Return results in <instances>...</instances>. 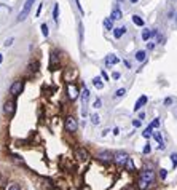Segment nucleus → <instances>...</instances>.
<instances>
[{
  "label": "nucleus",
  "instance_id": "f257e3e1",
  "mask_svg": "<svg viewBox=\"0 0 177 190\" xmlns=\"http://www.w3.org/2000/svg\"><path fill=\"white\" fill-rule=\"evenodd\" d=\"M23 90H24V80H16L10 86V94L13 97H16V96H19L21 93H23Z\"/></svg>",
  "mask_w": 177,
  "mask_h": 190
},
{
  "label": "nucleus",
  "instance_id": "f03ea898",
  "mask_svg": "<svg viewBox=\"0 0 177 190\" xmlns=\"http://www.w3.org/2000/svg\"><path fill=\"white\" fill-rule=\"evenodd\" d=\"M32 3H34V0H26V2H24V6H23V10H21L19 16H18V21H24V19L27 18V15L31 13Z\"/></svg>",
  "mask_w": 177,
  "mask_h": 190
},
{
  "label": "nucleus",
  "instance_id": "7ed1b4c3",
  "mask_svg": "<svg viewBox=\"0 0 177 190\" xmlns=\"http://www.w3.org/2000/svg\"><path fill=\"white\" fill-rule=\"evenodd\" d=\"M128 160H129V155L126 152H117L115 155H113V161H115L118 166H125Z\"/></svg>",
  "mask_w": 177,
  "mask_h": 190
},
{
  "label": "nucleus",
  "instance_id": "20e7f679",
  "mask_svg": "<svg viewBox=\"0 0 177 190\" xmlns=\"http://www.w3.org/2000/svg\"><path fill=\"white\" fill-rule=\"evenodd\" d=\"M59 61H61V56L58 51H51V54H49V69L51 70H56L59 67Z\"/></svg>",
  "mask_w": 177,
  "mask_h": 190
},
{
  "label": "nucleus",
  "instance_id": "39448f33",
  "mask_svg": "<svg viewBox=\"0 0 177 190\" xmlns=\"http://www.w3.org/2000/svg\"><path fill=\"white\" fill-rule=\"evenodd\" d=\"M78 94H80V91H78V88H77V85H74V83H67V96H69V99L75 101L77 97H78Z\"/></svg>",
  "mask_w": 177,
  "mask_h": 190
},
{
  "label": "nucleus",
  "instance_id": "423d86ee",
  "mask_svg": "<svg viewBox=\"0 0 177 190\" xmlns=\"http://www.w3.org/2000/svg\"><path fill=\"white\" fill-rule=\"evenodd\" d=\"M140 179H144V181H147L148 184H153V181H155V173H153V170H150V168H147V170H144L142 173H140Z\"/></svg>",
  "mask_w": 177,
  "mask_h": 190
},
{
  "label": "nucleus",
  "instance_id": "0eeeda50",
  "mask_svg": "<svg viewBox=\"0 0 177 190\" xmlns=\"http://www.w3.org/2000/svg\"><path fill=\"white\" fill-rule=\"evenodd\" d=\"M77 128H78V123H77L75 118H74V117H67V118H66V131L75 133Z\"/></svg>",
  "mask_w": 177,
  "mask_h": 190
},
{
  "label": "nucleus",
  "instance_id": "6e6552de",
  "mask_svg": "<svg viewBox=\"0 0 177 190\" xmlns=\"http://www.w3.org/2000/svg\"><path fill=\"white\" fill-rule=\"evenodd\" d=\"M3 112H5L6 115H10V117L15 115V112H16V104H15V101H6L5 105H3Z\"/></svg>",
  "mask_w": 177,
  "mask_h": 190
},
{
  "label": "nucleus",
  "instance_id": "1a4fd4ad",
  "mask_svg": "<svg viewBox=\"0 0 177 190\" xmlns=\"http://www.w3.org/2000/svg\"><path fill=\"white\" fill-rule=\"evenodd\" d=\"M77 75H78V70H77L75 67H69V69H66V72H64V80L67 83H70Z\"/></svg>",
  "mask_w": 177,
  "mask_h": 190
},
{
  "label": "nucleus",
  "instance_id": "9d476101",
  "mask_svg": "<svg viewBox=\"0 0 177 190\" xmlns=\"http://www.w3.org/2000/svg\"><path fill=\"white\" fill-rule=\"evenodd\" d=\"M97 158L101 160V161H104V163H109V161L113 160V155H112L109 150H102V152L97 153Z\"/></svg>",
  "mask_w": 177,
  "mask_h": 190
},
{
  "label": "nucleus",
  "instance_id": "9b49d317",
  "mask_svg": "<svg viewBox=\"0 0 177 190\" xmlns=\"http://www.w3.org/2000/svg\"><path fill=\"white\" fill-rule=\"evenodd\" d=\"M75 155H77V158H78V160H81V161H86L88 160V152L86 150H85V149H77L75 150Z\"/></svg>",
  "mask_w": 177,
  "mask_h": 190
},
{
  "label": "nucleus",
  "instance_id": "f8f14e48",
  "mask_svg": "<svg viewBox=\"0 0 177 190\" xmlns=\"http://www.w3.org/2000/svg\"><path fill=\"white\" fill-rule=\"evenodd\" d=\"M147 101H148L147 96H140L139 99L136 101V104H134V110H140V107H142V105H145Z\"/></svg>",
  "mask_w": 177,
  "mask_h": 190
},
{
  "label": "nucleus",
  "instance_id": "ddd939ff",
  "mask_svg": "<svg viewBox=\"0 0 177 190\" xmlns=\"http://www.w3.org/2000/svg\"><path fill=\"white\" fill-rule=\"evenodd\" d=\"M118 62H120V59H118V56H115V54H109L107 58H105V64H107V66L118 64Z\"/></svg>",
  "mask_w": 177,
  "mask_h": 190
},
{
  "label": "nucleus",
  "instance_id": "4468645a",
  "mask_svg": "<svg viewBox=\"0 0 177 190\" xmlns=\"http://www.w3.org/2000/svg\"><path fill=\"white\" fill-rule=\"evenodd\" d=\"M153 137L157 139V142L160 144V145H158V149H160V150L164 149V144H163V137H161V134H160V131H155V133H153Z\"/></svg>",
  "mask_w": 177,
  "mask_h": 190
},
{
  "label": "nucleus",
  "instance_id": "2eb2a0df",
  "mask_svg": "<svg viewBox=\"0 0 177 190\" xmlns=\"http://www.w3.org/2000/svg\"><path fill=\"white\" fill-rule=\"evenodd\" d=\"M125 32H126V27H125V26H123V27H115V29H113V37L120 38Z\"/></svg>",
  "mask_w": 177,
  "mask_h": 190
},
{
  "label": "nucleus",
  "instance_id": "dca6fc26",
  "mask_svg": "<svg viewBox=\"0 0 177 190\" xmlns=\"http://www.w3.org/2000/svg\"><path fill=\"white\" fill-rule=\"evenodd\" d=\"M104 27H105L107 31L115 29V27H113V19H112V18H105V19H104Z\"/></svg>",
  "mask_w": 177,
  "mask_h": 190
},
{
  "label": "nucleus",
  "instance_id": "f3484780",
  "mask_svg": "<svg viewBox=\"0 0 177 190\" xmlns=\"http://www.w3.org/2000/svg\"><path fill=\"white\" fill-rule=\"evenodd\" d=\"M110 18H112L113 21H117V19H121V10H120V8H115V10L112 11Z\"/></svg>",
  "mask_w": 177,
  "mask_h": 190
},
{
  "label": "nucleus",
  "instance_id": "a211bd4d",
  "mask_svg": "<svg viewBox=\"0 0 177 190\" xmlns=\"http://www.w3.org/2000/svg\"><path fill=\"white\" fill-rule=\"evenodd\" d=\"M53 19H54V23H59V5L58 3L53 8Z\"/></svg>",
  "mask_w": 177,
  "mask_h": 190
},
{
  "label": "nucleus",
  "instance_id": "6ab92c4d",
  "mask_svg": "<svg viewBox=\"0 0 177 190\" xmlns=\"http://www.w3.org/2000/svg\"><path fill=\"white\" fill-rule=\"evenodd\" d=\"M93 85H94L97 90H102V88H104V82L99 79V77H94V79H93Z\"/></svg>",
  "mask_w": 177,
  "mask_h": 190
},
{
  "label": "nucleus",
  "instance_id": "aec40b11",
  "mask_svg": "<svg viewBox=\"0 0 177 190\" xmlns=\"http://www.w3.org/2000/svg\"><path fill=\"white\" fill-rule=\"evenodd\" d=\"M145 58H147V53H145L144 50H139V51L136 53V59H137V61L144 62V61H145Z\"/></svg>",
  "mask_w": 177,
  "mask_h": 190
},
{
  "label": "nucleus",
  "instance_id": "412c9836",
  "mask_svg": "<svg viewBox=\"0 0 177 190\" xmlns=\"http://www.w3.org/2000/svg\"><path fill=\"white\" fill-rule=\"evenodd\" d=\"M132 23L136 24V26H139V27H142L144 26V19L140 18V16H137V15H134L132 16Z\"/></svg>",
  "mask_w": 177,
  "mask_h": 190
},
{
  "label": "nucleus",
  "instance_id": "4be33fe9",
  "mask_svg": "<svg viewBox=\"0 0 177 190\" xmlns=\"http://www.w3.org/2000/svg\"><path fill=\"white\" fill-rule=\"evenodd\" d=\"M88 97H89V90H88L86 86H85V88H83V91H81V99H83V104H86Z\"/></svg>",
  "mask_w": 177,
  "mask_h": 190
},
{
  "label": "nucleus",
  "instance_id": "5701e85b",
  "mask_svg": "<svg viewBox=\"0 0 177 190\" xmlns=\"http://www.w3.org/2000/svg\"><path fill=\"white\" fill-rule=\"evenodd\" d=\"M148 185H150V184H148V182H147V181H144V179H140V177H139V182H137V187H139L140 190H145V188H147Z\"/></svg>",
  "mask_w": 177,
  "mask_h": 190
},
{
  "label": "nucleus",
  "instance_id": "b1692460",
  "mask_svg": "<svg viewBox=\"0 0 177 190\" xmlns=\"http://www.w3.org/2000/svg\"><path fill=\"white\" fill-rule=\"evenodd\" d=\"M152 134H153V126L150 125V126H148V128H147V130H145V131L142 133V136H144L145 139H148V137H150Z\"/></svg>",
  "mask_w": 177,
  "mask_h": 190
},
{
  "label": "nucleus",
  "instance_id": "393cba45",
  "mask_svg": "<svg viewBox=\"0 0 177 190\" xmlns=\"http://www.w3.org/2000/svg\"><path fill=\"white\" fill-rule=\"evenodd\" d=\"M150 37H152V31H148V29H144V31H142V40L148 42V40H150Z\"/></svg>",
  "mask_w": 177,
  "mask_h": 190
},
{
  "label": "nucleus",
  "instance_id": "a878e982",
  "mask_svg": "<svg viewBox=\"0 0 177 190\" xmlns=\"http://www.w3.org/2000/svg\"><path fill=\"white\" fill-rule=\"evenodd\" d=\"M125 166H126V170H128V171H134V163H132V160H131V158L126 161V165H125Z\"/></svg>",
  "mask_w": 177,
  "mask_h": 190
},
{
  "label": "nucleus",
  "instance_id": "bb28decb",
  "mask_svg": "<svg viewBox=\"0 0 177 190\" xmlns=\"http://www.w3.org/2000/svg\"><path fill=\"white\" fill-rule=\"evenodd\" d=\"M42 34H43V37H48L49 35V29L46 24H42Z\"/></svg>",
  "mask_w": 177,
  "mask_h": 190
},
{
  "label": "nucleus",
  "instance_id": "cd10ccee",
  "mask_svg": "<svg viewBox=\"0 0 177 190\" xmlns=\"http://www.w3.org/2000/svg\"><path fill=\"white\" fill-rule=\"evenodd\" d=\"M29 70H31V72H32V70H34V72H37V70H38V62H31Z\"/></svg>",
  "mask_w": 177,
  "mask_h": 190
},
{
  "label": "nucleus",
  "instance_id": "c85d7f7f",
  "mask_svg": "<svg viewBox=\"0 0 177 190\" xmlns=\"http://www.w3.org/2000/svg\"><path fill=\"white\" fill-rule=\"evenodd\" d=\"M125 94H126V90H125V88H120V90H117L115 97H121V96H125Z\"/></svg>",
  "mask_w": 177,
  "mask_h": 190
},
{
  "label": "nucleus",
  "instance_id": "c756f323",
  "mask_svg": "<svg viewBox=\"0 0 177 190\" xmlns=\"http://www.w3.org/2000/svg\"><path fill=\"white\" fill-rule=\"evenodd\" d=\"M171 160H172V166L175 168V166H177V153H172V155H171Z\"/></svg>",
  "mask_w": 177,
  "mask_h": 190
},
{
  "label": "nucleus",
  "instance_id": "7c9ffc66",
  "mask_svg": "<svg viewBox=\"0 0 177 190\" xmlns=\"http://www.w3.org/2000/svg\"><path fill=\"white\" fill-rule=\"evenodd\" d=\"M91 122H93L94 125H97V123H99V115H96V114L91 115Z\"/></svg>",
  "mask_w": 177,
  "mask_h": 190
},
{
  "label": "nucleus",
  "instance_id": "2f4dec72",
  "mask_svg": "<svg viewBox=\"0 0 177 190\" xmlns=\"http://www.w3.org/2000/svg\"><path fill=\"white\" fill-rule=\"evenodd\" d=\"M150 125L153 126V128H158V126H160V118H155V120H153Z\"/></svg>",
  "mask_w": 177,
  "mask_h": 190
},
{
  "label": "nucleus",
  "instance_id": "473e14b6",
  "mask_svg": "<svg viewBox=\"0 0 177 190\" xmlns=\"http://www.w3.org/2000/svg\"><path fill=\"white\" fill-rule=\"evenodd\" d=\"M13 42H15V38H13V37H10V38H6V40H5V46H10V45L13 43Z\"/></svg>",
  "mask_w": 177,
  "mask_h": 190
},
{
  "label": "nucleus",
  "instance_id": "72a5a7b5",
  "mask_svg": "<svg viewBox=\"0 0 177 190\" xmlns=\"http://www.w3.org/2000/svg\"><path fill=\"white\" fill-rule=\"evenodd\" d=\"M101 104H102V101H101V99H96V101H94V104H93V107L99 109V107H101Z\"/></svg>",
  "mask_w": 177,
  "mask_h": 190
},
{
  "label": "nucleus",
  "instance_id": "f704fd0d",
  "mask_svg": "<svg viewBox=\"0 0 177 190\" xmlns=\"http://www.w3.org/2000/svg\"><path fill=\"white\" fill-rule=\"evenodd\" d=\"M75 3H77V8H78V10H80V13L83 15L85 11H83V8H81V3H80V0H75Z\"/></svg>",
  "mask_w": 177,
  "mask_h": 190
},
{
  "label": "nucleus",
  "instance_id": "c9c22d12",
  "mask_svg": "<svg viewBox=\"0 0 177 190\" xmlns=\"http://www.w3.org/2000/svg\"><path fill=\"white\" fill-rule=\"evenodd\" d=\"M42 8H43V3H40V5H38V8H37V13H35V16H40V13H42Z\"/></svg>",
  "mask_w": 177,
  "mask_h": 190
},
{
  "label": "nucleus",
  "instance_id": "e433bc0d",
  "mask_svg": "<svg viewBox=\"0 0 177 190\" xmlns=\"http://www.w3.org/2000/svg\"><path fill=\"white\" fill-rule=\"evenodd\" d=\"M166 174H168L166 170H161V171H160V177H161V179H166Z\"/></svg>",
  "mask_w": 177,
  "mask_h": 190
},
{
  "label": "nucleus",
  "instance_id": "4c0bfd02",
  "mask_svg": "<svg viewBox=\"0 0 177 190\" xmlns=\"http://www.w3.org/2000/svg\"><path fill=\"white\" fill-rule=\"evenodd\" d=\"M150 150H152V149H150V145H148V144H147V145L144 147V153H145V155H147V153H150Z\"/></svg>",
  "mask_w": 177,
  "mask_h": 190
},
{
  "label": "nucleus",
  "instance_id": "58836bf2",
  "mask_svg": "<svg viewBox=\"0 0 177 190\" xmlns=\"http://www.w3.org/2000/svg\"><path fill=\"white\" fill-rule=\"evenodd\" d=\"M172 104V99H171V97H166V99H164V105H171Z\"/></svg>",
  "mask_w": 177,
  "mask_h": 190
},
{
  "label": "nucleus",
  "instance_id": "ea45409f",
  "mask_svg": "<svg viewBox=\"0 0 177 190\" xmlns=\"http://www.w3.org/2000/svg\"><path fill=\"white\" fill-rule=\"evenodd\" d=\"M140 122H142V120H134V122H132V126H136V128H137V126H140Z\"/></svg>",
  "mask_w": 177,
  "mask_h": 190
},
{
  "label": "nucleus",
  "instance_id": "a19ab883",
  "mask_svg": "<svg viewBox=\"0 0 177 190\" xmlns=\"http://www.w3.org/2000/svg\"><path fill=\"white\" fill-rule=\"evenodd\" d=\"M101 75H102V79H104V80H109V75H107V74H105V72H104V70H102V74H101Z\"/></svg>",
  "mask_w": 177,
  "mask_h": 190
},
{
  "label": "nucleus",
  "instance_id": "79ce46f5",
  "mask_svg": "<svg viewBox=\"0 0 177 190\" xmlns=\"http://www.w3.org/2000/svg\"><path fill=\"white\" fill-rule=\"evenodd\" d=\"M8 190H21V188H19V187H18V185L15 184V185H11V187H10Z\"/></svg>",
  "mask_w": 177,
  "mask_h": 190
},
{
  "label": "nucleus",
  "instance_id": "37998d69",
  "mask_svg": "<svg viewBox=\"0 0 177 190\" xmlns=\"http://www.w3.org/2000/svg\"><path fill=\"white\" fill-rule=\"evenodd\" d=\"M144 118H145V114H144V112H140V114H139V120H144Z\"/></svg>",
  "mask_w": 177,
  "mask_h": 190
},
{
  "label": "nucleus",
  "instance_id": "c03bdc74",
  "mask_svg": "<svg viewBox=\"0 0 177 190\" xmlns=\"http://www.w3.org/2000/svg\"><path fill=\"white\" fill-rule=\"evenodd\" d=\"M112 77L117 80V79H120V74H118V72H113V75H112Z\"/></svg>",
  "mask_w": 177,
  "mask_h": 190
},
{
  "label": "nucleus",
  "instance_id": "a18cd8bd",
  "mask_svg": "<svg viewBox=\"0 0 177 190\" xmlns=\"http://www.w3.org/2000/svg\"><path fill=\"white\" fill-rule=\"evenodd\" d=\"M155 48V43H148V50H153Z\"/></svg>",
  "mask_w": 177,
  "mask_h": 190
},
{
  "label": "nucleus",
  "instance_id": "49530a36",
  "mask_svg": "<svg viewBox=\"0 0 177 190\" xmlns=\"http://www.w3.org/2000/svg\"><path fill=\"white\" fill-rule=\"evenodd\" d=\"M125 66L128 67V69H131V64H129V61H125Z\"/></svg>",
  "mask_w": 177,
  "mask_h": 190
},
{
  "label": "nucleus",
  "instance_id": "de8ad7c7",
  "mask_svg": "<svg viewBox=\"0 0 177 190\" xmlns=\"http://www.w3.org/2000/svg\"><path fill=\"white\" fill-rule=\"evenodd\" d=\"M113 134H115V136H117V134H120V130H118V128H115V130H113Z\"/></svg>",
  "mask_w": 177,
  "mask_h": 190
},
{
  "label": "nucleus",
  "instance_id": "09e8293b",
  "mask_svg": "<svg viewBox=\"0 0 177 190\" xmlns=\"http://www.w3.org/2000/svg\"><path fill=\"white\" fill-rule=\"evenodd\" d=\"M2 61H3V56H2V54H0V64H2Z\"/></svg>",
  "mask_w": 177,
  "mask_h": 190
},
{
  "label": "nucleus",
  "instance_id": "8fccbe9b",
  "mask_svg": "<svg viewBox=\"0 0 177 190\" xmlns=\"http://www.w3.org/2000/svg\"><path fill=\"white\" fill-rule=\"evenodd\" d=\"M125 190H134V188H132V187H126Z\"/></svg>",
  "mask_w": 177,
  "mask_h": 190
},
{
  "label": "nucleus",
  "instance_id": "3c124183",
  "mask_svg": "<svg viewBox=\"0 0 177 190\" xmlns=\"http://www.w3.org/2000/svg\"><path fill=\"white\" fill-rule=\"evenodd\" d=\"M129 2H131V3H136V2H137V0H129Z\"/></svg>",
  "mask_w": 177,
  "mask_h": 190
}]
</instances>
